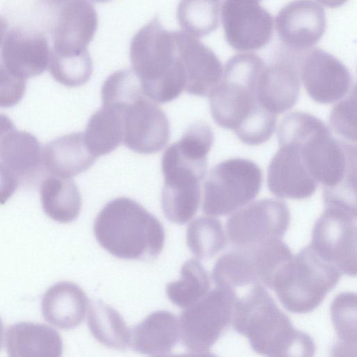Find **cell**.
<instances>
[{
	"label": "cell",
	"mask_w": 357,
	"mask_h": 357,
	"mask_svg": "<svg viewBox=\"0 0 357 357\" xmlns=\"http://www.w3.org/2000/svg\"><path fill=\"white\" fill-rule=\"evenodd\" d=\"M265 66L253 53L233 56L223 69L220 82L208 96L215 123L234 130L248 145L266 142L276 127V114L264 108L257 97V84Z\"/></svg>",
	"instance_id": "obj_1"
},
{
	"label": "cell",
	"mask_w": 357,
	"mask_h": 357,
	"mask_svg": "<svg viewBox=\"0 0 357 357\" xmlns=\"http://www.w3.org/2000/svg\"><path fill=\"white\" fill-rule=\"evenodd\" d=\"M251 348L266 356H312L315 345L307 333L294 327L264 286L250 287L234 301L231 323Z\"/></svg>",
	"instance_id": "obj_2"
},
{
	"label": "cell",
	"mask_w": 357,
	"mask_h": 357,
	"mask_svg": "<svg viewBox=\"0 0 357 357\" xmlns=\"http://www.w3.org/2000/svg\"><path fill=\"white\" fill-rule=\"evenodd\" d=\"M130 59L144 94L153 101H172L185 89L181 31L165 29L158 17L132 38Z\"/></svg>",
	"instance_id": "obj_3"
},
{
	"label": "cell",
	"mask_w": 357,
	"mask_h": 357,
	"mask_svg": "<svg viewBox=\"0 0 357 357\" xmlns=\"http://www.w3.org/2000/svg\"><path fill=\"white\" fill-rule=\"evenodd\" d=\"M93 231L101 247L116 257L128 260L156 259L165 240L158 218L128 197L107 202L96 218Z\"/></svg>",
	"instance_id": "obj_4"
},
{
	"label": "cell",
	"mask_w": 357,
	"mask_h": 357,
	"mask_svg": "<svg viewBox=\"0 0 357 357\" xmlns=\"http://www.w3.org/2000/svg\"><path fill=\"white\" fill-rule=\"evenodd\" d=\"M342 273L310 244L292 255L275 273L269 288L289 312L312 311L337 284Z\"/></svg>",
	"instance_id": "obj_5"
},
{
	"label": "cell",
	"mask_w": 357,
	"mask_h": 357,
	"mask_svg": "<svg viewBox=\"0 0 357 357\" xmlns=\"http://www.w3.org/2000/svg\"><path fill=\"white\" fill-rule=\"evenodd\" d=\"M36 11L52 40L50 52L66 54L88 51L98 27V15L88 0H38Z\"/></svg>",
	"instance_id": "obj_6"
},
{
	"label": "cell",
	"mask_w": 357,
	"mask_h": 357,
	"mask_svg": "<svg viewBox=\"0 0 357 357\" xmlns=\"http://www.w3.org/2000/svg\"><path fill=\"white\" fill-rule=\"evenodd\" d=\"M262 174L254 162L231 158L213 167L204 184L203 212L227 215L252 201L260 191Z\"/></svg>",
	"instance_id": "obj_7"
},
{
	"label": "cell",
	"mask_w": 357,
	"mask_h": 357,
	"mask_svg": "<svg viewBox=\"0 0 357 357\" xmlns=\"http://www.w3.org/2000/svg\"><path fill=\"white\" fill-rule=\"evenodd\" d=\"M236 294L216 287L185 308L179 317L182 344L192 355H208L231 323Z\"/></svg>",
	"instance_id": "obj_8"
},
{
	"label": "cell",
	"mask_w": 357,
	"mask_h": 357,
	"mask_svg": "<svg viewBox=\"0 0 357 357\" xmlns=\"http://www.w3.org/2000/svg\"><path fill=\"white\" fill-rule=\"evenodd\" d=\"M102 105L116 108L122 120L123 144L141 154L162 150L169 138L165 113L142 90H135Z\"/></svg>",
	"instance_id": "obj_9"
},
{
	"label": "cell",
	"mask_w": 357,
	"mask_h": 357,
	"mask_svg": "<svg viewBox=\"0 0 357 357\" xmlns=\"http://www.w3.org/2000/svg\"><path fill=\"white\" fill-rule=\"evenodd\" d=\"M289 220L290 213L285 202L275 199H260L227 219V239L234 249H250L274 239H282Z\"/></svg>",
	"instance_id": "obj_10"
},
{
	"label": "cell",
	"mask_w": 357,
	"mask_h": 357,
	"mask_svg": "<svg viewBox=\"0 0 357 357\" xmlns=\"http://www.w3.org/2000/svg\"><path fill=\"white\" fill-rule=\"evenodd\" d=\"M310 245L342 274L356 276V213L337 206H325L313 227Z\"/></svg>",
	"instance_id": "obj_11"
},
{
	"label": "cell",
	"mask_w": 357,
	"mask_h": 357,
	"mask_svg": "<svg viewBox=\"0 0 357 357\" xmlns=\"http://www.w3.org/2000/svg\"><path fill=\"white\" fill-rule=\"evenodd\" d=\"M298 65L301 81L309 96L317 102H337L356 85L345 65L320 48L301 52Z\"/></svg>",
	"instance_id": "obj_12"
},
{
	"label": "cell",
	"mask_w": 357,
	"mask_h": 357,
	"mask_svg": "<svg viewBox=\"0 0 357 357\" xmlns=\"http://www.w3.org/2000/svg\"><path fill=\"white\" fill-rule=\"evenodd\" d=\"M258 0H224L221 20L225 40L238 51H253L266 46L273 31L271 14Z\"/></svg>",
	"instance_id": "obj_13"
},
{
	"label": "cell",
	"mask_w": 357,
	"mask_h": 357,
	"mask_svg": "<svg viewBox=\"0 0 357 357\" xmlns=\"http://www.w3.org/2000/svg\"><path fill=\"white\" fill-rule=\"evenodd\" d=\"M301 52L284 47L272 62L265 66L257 84L260 105L273 114H281L297 102L301 89Z\"/></svg>",
	"instance_id": "obj_14"
},
{
	"label": "cell",
	"mask_w": 357,
	"mask_h": 357,
	"mask_svg": "<svg viewBox=\"0 0 357 357\" xmlns=\"http://www.w3.org/2000/svg\"><path fill=\"white\" fill-rule=\"evenodd\" d=\"M50 54L45 35L22 27H13L6 32L0 47V58L7 71L26 81L45 71Z\"/></svg>",
	"instance_id": "obj_15"
},
{
	"label": "cell",
	"mask_w": 357,
	"mask_h": 357,
	"mask_svg": "<svg viewBox=\"0 0 357 357\" xmlns=\"http://www.w3.org/2000/svg\"><path fill=\"white\" fill-rule=\"evenodd\" d=\"M326 27L324 9L314 0H294L282 7L275 17L278 37L294 51L310 49L320 40Z\"/></svg>",
	"instance_id": "obj_16"
},
{
	"label": "cell",
	"mask_w": 357,
	"mask_h": 357,
	"mask_svg": "<svg viewBox=\"0 0 357 357\" xmlns=\"http://www.w3.org/2000/svg\"><path fill=\"white\" fill-rule=\"evenodd\" d=\"M278 144L280 149L268 168V190L278 198L303 199L310 197L319 183L307 170L299 145L289 141Z\"/></svg>",
	"instance_id": "obj_17"
},
{
	"label": "cell",
	"mask_w": 357,
	"mask_h": 357,
	"mask_svg": "<svg viewBox=\"0 0 357 357\" xmlns=\"http://www.w3.org/2000/svg\"><path fill=\"white\" fill-rule=\"evenodd\" d=\"M0 164L18 179L20 185L36 181L45 170L43 147L35 135L14 128L0 144Z\"/></svg>",
	"instance_id": "obj_18"
},
{
	"label": "cell",
	"mask_w": 357,
	"mask_h": 357,
	"mask_svg": "<svg viewBox=\"0 0 357 357\" xmlns=\"http://www.w3.org/2000/svg\"><path fill=\"white\" fill-rule=\"evenodd\" d=\"M183 56L186 93L208 96L220 82L223 68L215 54L197 38L185 32Z\"/></svg>",
	"instance_id": "obj_19"
},
{
	"label": "cell",
	"mask_w": 357,
	"mask_h": 357,
	"mask_svg": "<svg viewBox=\"0 0 357 357\" xmlns=\"http://www.w3.org/2000/svg\"><path fill=\"white\" fill-rule=\"evenodd\" d=\"M179 336L176 316L167 310H158L132 327L130 346L142 354L166 356L177 344Z\"/></svg>",
	"instance_id": "obj_20"
},
{
	"label": "cell",
	"mask_w": 357,
	"mask_h": 357,
	"mask_svg": "<svg viewBox=\"0 0 357 357\" xmlns=\"http://www.w3.org/2000/svg\"><path fill=\"white\" fill-rule=\"evenodd\" d=\"M96 158L88 150L84 133L72 132L59 137L43 147V162L50 175L71 178L89 169Z\"/></svg>",
	"instance_id": "obj_21"
},
{
	"label": "cell",
	"mask_w": 357,
	"mask_h": 357,
	"mask_svg": "<svg viewBox=\"0 0 357 357\" xmlns=\"http://www.w3.org/2000/svg\"><path fill=\"white\" fill-rule=\"evenodd\" d=\"M88 303L86 294L77 284L59 282L43 295L42 314L49 324L60 329L70 330L84 321Z\"/></svg>",
	"instance_id": "obj_22"
},
{
	"label": "cell",
	"mask_w": 357,
	"mask_h": 357,
	"mask_svg": "<svg viewBox=\"0 0 357 357\" xmlns=\"http://www.w3.org/2000/svg\"><path fill=\"white\" fill-rule=\"evenodd\" d=\"M10 357L61 356L63 342L59 333L47 325L22 321L10 326L6 334Z\"/></svg>",
	"instance_id": "obj_23"
},
{
	"label": "cell",
	"mask_w": 357,
	"mask_h": 357,
	"mask_svg": "<svg viewBox=\"0 0 357 357\" xmlns=\"http://www.w3.org/2000/svg\"><path fill=\"white\" fill-rule=\"evenodd\" d=\"M40 196L43 211L54 221L69 223L79 215L82 198L71 178L50 175L40 183Z\"/></svg>",
	"instance_id": "obj_24"
},
{
	"label": "cell",
	"mask_w": 357,
	"mask_h": 357,
	"mask_svg": "<svg viewBox=\"0 0 357 357\" xmlns=\"http://www.w3.org/2000/svg\"><path fill=\"white\" fill-rule=\"evenodd\" d=\"M84 133L85 144L96 158L114 151L122 142L121 115L112 106L102 107L89 118Z\"/></svg>",
	"instance_id": "obj_25"
},
{
	"label": "cell",
	"mask_w": 357,
	"mask_h": 357,
	"mask_svg": "<svg viewBox=\"0 0 357 357\" xmlns=\"http://www.w3.org/2000/svg\"><path fill=\"white\" fill-rule=\"evenodd\" d=\"M87 325L95 339L108 348L125 350L130 345V330L123 317L100 300L90 303Z\"/></svg>",
	"instance_id": "obj_26"
},
{
	"label": "cell",
	"mask_w": 357,
	"mask_h": 357,
	"mask_svg": "<svg viewBox=\"0 0 357 357\" xmlns=\"http://www.w3.org/2000/svg\"><path fill=\"white\" fill-rule=\"evenodd\" d=\"M212 278L216 287L231 289L236 294L239 288L260 284L250 257L234 248L216 261Z\"/></svg>",
	"instance_id": "obj_27"
},
{
	"label": "cell",
	"mask_w": 357,
	"mask_h": 357,
	"mask_svg": "<svg viewBox=\"0 0 357 357\" xmlns=\"http://www.w3.org/2000/svg\"><path fill=\"white\" fill-rule=\"evenodd\" d=\"M179 280L167 284L166 294L175 305L186 308L203 298L210 289V277L203 265L190 259L183 264Z\"/></svg>",
	"instance_id": "obj_28"
},
{
	"label": "cell",
	"mask_w": 357,
	"mask_h": 357,
	"mask_svg": "<svg viewBox=\"0 0 357 357\" xmlns=\"http://www.w3.org/2000/svg\"><path fill=\"white\" fill-rule=\"evenodd\" d=\"M221 0H181L176 16L185 32L195 38L206 36L219 26Z\"/></svg>",
	"instance_id": "obj_29"
},
{
	"label": "cell",
	"mask_w": 357,
	"mask_h": 357,
	"mask_svg": "<svg viewBox=\"0 0 357 357\" xmlns=\"http://www.w3.org/2000/svg\"><path fill=\"white\" fill-rule=\"evenodd\" d=\"M186 242L192 253L199 259H208L227 244L220 220L209 217H199L188 227Z\"/></svg>",
	"instance_id": "obj_30"
},
{
	"label": "cell",
	"mask_w": 357,
	"mask_h": 357,
	"mask_svg": "<svg viewBox=\"0 0 357 357\" xmlns=\"http://www.w3.org/2000/svg\"><path fill=\"white\" fill-rule=\"evenodd\" d=\"M48 68L53 79L59 84L77 87L90 79L93 62L88 51L67 54L50 52Z\"/></svg>",
	"instance_id": "obj_31"
},
{
	"label": "cell",
	"mask_w": 357,
	"mask_h": 357,
	"mask_svg": "<svg viewBox=\"0 0 357 357\" xmlns=\"http://www.w3.org/2000/svg\"><path fill=\"white\" fill-rule=\"evenodd\" d=\"M331 317L336 329L338 341L334 351H352L356 349V295L355 293H342L333 300Z\"/></svg>",
	"instance_id": "obj_32"
},
{
	"label": "cell",
	"mask_w": 357,
	"mask_h": 357,
	"mask_svg": "<svg viewBox=\"0 0 357 357\" xmlns=\"http://www.w3.org/2000/svg\"><path fill=\"white\" fill-rule=\"evenodd\" d=\"M356 85L350 92L333 107L329 123L331 128L338 135L349 141H356Z\"/></svg>",
	"instance_id": "obj_33"
},
{
	"label": "cell",
	"mask_w": 357,
	"mask_h": 357,
	"mask_svg": "<svg viewBox=\"0 0 357 357\" xmlns=\"http://www.w3.org/2000/svg\"><path fill=\"white\" fill-rule=\"evenodd\" d=\"M26 81L11 75L0 58V107L8 108L17 105L24 97Z\"/></svg>",
	"instance_id": "obj_34"
},
{
	"label": "cell",
	"mask_w": 357,
	"mask_h": 357,
	"mask_svg": "<svg viewBox=\"0 0 357 357\" xmlns=\"http://www.w3.org/2000/svg\"><path fill=\"white\" fill-rule=\"evenodd\" d=\"M15 128L13 121L6 115L0 114V144L4 136Z\"/></svg>",
	"instance_id": "obj_35"
},
{
	"label": "cell",
	"mask_w": 357,
	"mask_h": 357,
	"mask_svg": "<svg viewBox=\"0 0 357 357\" xmlns=\"http://www.w3.org/2000/svg\"><path fill=\"white\" fill-rule=\"evenodd\" d=\"M324 6L331 8H338L345 3L348 0H317Z\"/></svg>",
	"instance_id": "obj_36"
},
{
	"label": "cell",
	"mask_w": 357,
	"mask_h": 357,
	"mask_svg": "<svg viewBox=\"0 0 357 357\" xmlns=\"http://www.w3.org/2000/svg\"><path fill=\"white\" fill-rule=\"evenodd\" d=\"M8 24L6 20L0 16V47L2 45L4 36L6 33Z\"/></svg>",
	"instance_id": "obj_37"
},
{
	"label": "cell",
	"mask_w": 357,
	"mask_h": 357,
	"mask_svg": "<svg viewBox=\"0 0 357 357\" xmlns=\"http://www.w3.org/2000/svg\"><path fill=\"white\" fill-rule=\"evenodd\" d=\"M3 326L2 321L0 319V349L2 345V341H3Z\"/></svg>",
	"instance_id": "obj_38"
},
{
	"label": "cell",
	"mask_w": 357,
	"mask_h": 357,
	"mask_svg": "<svg viewBox=\"0 0 357 357\" xmlns=\"http://www.w3.org/2000/svg\"><path fill=\"white\" fill-rule=\"evenodd\" d=\"M91 1L98 2V3H105V2H107L111 0H91Z\"/></svg>",
	"instance_id": "obj_39"
},
{
	"label": "cell",
	"mask_w": 357,
	"mask_h": 357,
	"mask_svg": "<svg viewBox=\"0 0 357 357\" xmlns=\"http://www.w3.org/2000/svg\"><path fill=\"white\" fill-rule=\"evenodd\" d=\"M259 1H261V0H258Z\"/></svg>",
	"instance_id": "obj_40"
}]
</instances>
